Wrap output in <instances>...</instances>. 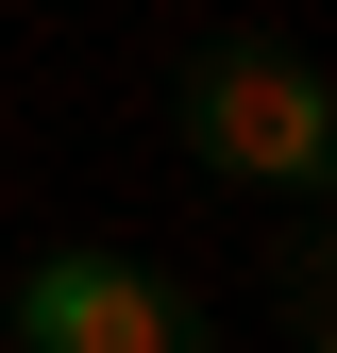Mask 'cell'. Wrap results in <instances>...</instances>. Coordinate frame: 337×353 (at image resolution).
Masks as SVG:
<instances>
[{"instance_id":"cell-1","label":"cell","mask_w":337,"mask_h":353,"mask_svg":"<svg viewBox=\"0 0 337 353\" xmlns=\"http://www.w3.org/2000/svg\"><path fill=\"white\" fill-rule=\"evenodd\" d=\"M186 152H202V168H236V185H320L337 101H320V68H304V51L236 34V51H202V68H186Z\"/></svg>"},{"instance_id":"cell-2","label":"cell","mask_w":337,"mask_h":353,"mask_svg":"<svg viewBox=\"0 0 337 353\" xmlns=\"http://www.w3.org/2000/svg\"><path fill=\"white\" fill-rule=\"evenodd\" d=\"M17 353H202V303L135 252H51L17 286Z\"/></svg>"}]
</instances>
